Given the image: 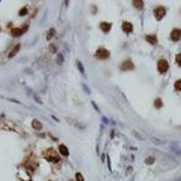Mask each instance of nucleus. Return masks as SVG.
Instances as JSON below:
<instances>
[{
    "instance_id": "obj_19",
    "label": "nucleus",
    "mask_w": 181,
    "mask_h": 181,
    "mask_svg": "<svg viewBox=\"0 0 181 181\" xmlns=\"http://www.w3.org/2000/svg\"><path fill=\"white\" fill-rule=\"evenodd\" d=\"M175 89L177 90H181V80H178L175 83Z\"/></svg>"
},
{
    "instance_id": "obj_6",
    "label": "nucleus",
    "mask_w": 181,
    "mask_h": 181,
    "mask_svg": "<svg viewBox=\"0 0 181 181\" xmlns=\"http://www.w3.org/2000/svg\"><path fill=\"white\" fill-rule=\"evenodd\" d=\"M170 37L173 41H179L181 39V29H174L171 32Z\"/></svg>"
},
{
    "instance_id": "obj_16",
    "label": "nucleus",
    "mask_w": 181,
    "mask_h": 181,
    "mask_svg": "<svg viewBox=\"0 0 181 181\" xmlns=\"http://www.w3.org/2000/svg\"><path fill=\"white\" fill-rule=\"evenodd\" d=\"M55 35V30L54 29V28H51L49 31H48L47 33V36H46V38H47V40L49 41V40H51L54 36Z\"/></svg>"
},
{
    "instance_id": "obj_14",
    "label": "nucleus",
    "mask_w": 181,
    "mask_h": 181,
    "mask_svg": "<svg viewBox=\"0 0 181 181\" xmlns=\"http://www.w3.org/2000/svg\"><path fill=\"white\" fill-rule=\"evenodd\" d=\"M132 5L137 9H142L144 6V2L141 0H134V1H132Z\"/></svg>"
},
{
    "instance_id": "obj_29",
    "label": "nucleus",
    "mask_w": 181,
    "mask_h": 181,
    "mask_svg": "<svg viewBox=\"0 0 181 181\" xmlns=\"http://www.w3.org/2000/svg\"><path fill=\"white\" fill-rule=\"evenodd\" d=\"M108 162L110 163V158H109V157H108ZM109 169H110V164H109Z\"/></svg>"
},
{
    "instance_id": "obj_12",
    "label": "nucleus",
    "mask_w": 181,
    "mask_h": 181,
    "mask_svg": "<svg viewBox=\"0 0 181 181\" xmlns=\"http://www.w3.org/2000/svg\"><path fill=\"white\" fill-rule=\"evenodd\" d=\"M100 26H101V29H102L103 32L108 33V32L110 30V28H111V24L107 23V22H103V23H101Z\"/></svg>"
},
{
    "instance_id": "obj_17",
    "label": "nucleus",
    "mask_w": 181,
    "mask_h": 181,
    "mask_svg": "<svg viewBox=\"0 0 181 181\" xmlns=\"http://www.w3.org/2000/svg\"><path fill=\"white\" fill-rule=\"evenodd\" d=\"M154 104H155V106L157 107V108H160V107H162V105H163V103H162L161 99L157 98V99L155 100Z\"/></svg>"
},
{
    "instance_id": "obj_1",
    "label": "nucleus",
    "mask_w": 181,
    "mask_h": 181,
    "mask_svg": "<svg viewBox=\"0 0 181 181\" xmlns=\"http://www.w3.org/2000/svg\"><path fill=\"white\" fill-rule=\"evenodd\" d=\"M44 157L47 159L48 161H52V162L59 161V157H58V155L56 154V152H55L53 149H49V150H46Z\"/></svg>"
},
{
    "instance_id": "obj_28",
    "label": "nucleus",
    "mask_w": 181,
    "mask_h": 181,
    "mask_svg": "<svg viewBox=\"0 0 181 181\" xmlns=\"http://www.w3.org/2000/svg\"><path fill=\"white\" fill-rule=\"evenodd\" d=\"M103 121H104V122H105V123H106V124H107V123H108V122H109V121H107V119L105 118V117H103Z\"/></svg>"
},
{
    "instance_id": "obj_11",
    "label": "nucleus",
    "mask_w": 181,
    "mask_h": 181,
    "mask_svg": "<svg viewBox=\"0 0 181 181\" xmlns=\"http://www.w3.org/2000/svg\"><path fill=\"white\" fill-rule=\"evenodd\" d=\"M32 127L36 130H41L43 129V124L38 120H34L32 121Z\"/></svg>"
},
{
    "instance_id": "obj_13",
    "label": "nucleus",
    "mask_w": 181,
    "mask_h": 181,
    "mask_svg": "<svg viewBox=\"0 0 181 181\" xmlns=\"http://www.w3.org/2000/svg\"><path fill=\"white\" fill-rule=\"evenodd\" d=\"M59 151H60V153L62 154L63 156H64V157L69 156V150H68V149H67L66 146L60 145L59 146Z\"/></svg>"
},
{
    "instance_id": "obj_8",
    "label": "nucleus",
    "mask_w": 181,
    "mask_h": 181,
    "mask_svg": "<svg viewBox=\"0 0 181 181\" xmlns=\"http://www.w3.org/2000/svg\"><path fill=\"white\" fill-rule=\"evenodd\" d=\"M122 30L125 32V33H131L133 30V25L130 22H123L121 25Z\"/></svg>"
},
{
    "instance_id": "obj_18",
    "label": "nucleus",
    "mask_w": 181,
    "mask_h": 181,
    "mask_svg": "<svg viewBox=\"0 0 181 181\" xmlns=\"http://www.w3.org/2000/svg\"><path fill=\"white\" fill-rule=\"evenodd\" d=\"M77 66H78V68H79V71L81 72L83 74H84V68H83V63L78 61V62H77Z\"/></svg>"
},
{
    "instance_id": "obj_5",
    "label": "nucleus",
    "mask_w": 181,
    "mask_h": 181,
    "mask_svg": "<svg viewBox=\"0 0 181 181\" xmlns=\"http://www.w3.org/2000/svg\"><path fill=\"white\" fill-rule=\"evenodd\" d=\"M134 64L130 60H127L124 61L121 65V69L122 71H130V70H133L134 69Z\"/></svg>"
},
{
    "instance_id": "obj_9",
    "label": "nucleus",
    "mask_w": 181,
    "mask_h": 181,
    "mask_svg": "<svg viewBox=\"0 0 181 181\" xmlns=\"http://www.w3.org/2000/svg\"><path fill=\"white\" fill-rule=\"evenodd\" d=\"M66 121L69 122L71 125H72V126L76 127V128H79V129H83V125H82V124H81V123H80L77 120H75V119L66 118Z\"/></svg>"
},
{
    "instance_id": "obj_7",
    "label": "nucleus",
    "mask_w": 181,
    "mask_h": 181,
    "mask_svg": "<svg viewBox=\"0 0 181 181\" xmlns=\"http://www.w3.org/2000/svg\"><path fill=\"white\" fill-rule=\"evenodd\" d=\"M28 26L27 25H25V27L23 28V29H20V28H13L12 31H11V33H12V36H14V37H18V36H20L24 32H25L26 30H27Z\"/></svg>"
},
{
    "instance_id": "obj_25",
    "label": "nucleus",
    "mask_w": 181,
    "mask_h": 181,
    "mask_svg": "<svg viewBox=\"0 0 181 181\" xmlns=\"http://www.w3.org/2000/svg\"><path fill=\"white\" fill-rule=\"evenodd\" d=\"M49 49H50V52H51V53H55V52L57 51V48L55 47L54 44H51Z\"/></svg>"
},
{
    "instance_id": "obj_26",
    "label": "nucleus",
    "mask_w": 181,
    "mask_h": 181,
    "mask_svg": "<svg viewBox=\"0 0 181 181\" xmlns=\"http://www.w3.org/2000/svg\"><path fill=\"white\" fill-rule=\"evenodd\" d=\"M91 104L93 105V107H94V109H95V110H97V111H98L99 113H100V112H101V110H100V109H99V108H98V106H97V105L95 104V103H94V102H91Z\"/></svg>"
},
{
    "instance_id": "obj_20",
    "label": "nucleus",
    "mask_w": 181,
    "mask_h": 181,
    "mask_svg": "<svg viewBox=\"0 0 181 181\" xmlns=\"http://www.w3.org/2000/svg\"><path fill=\"white\" fill-rule=\"evenodd\" d=\"M63 61H64V59H63V54H59L57 55V63H59V64H62L63 63Z\"/></svg>"
},
{
    "instance_id": "obj_24",
    "label": "nucleus",
    "mask_w": 181,
    "mask_h": 181,
    "mask_svg": "<svg viewBox=\"0 0 181 181\" xmlns=\"http://www.w3.org/2000/svg\"><path fill=\"white\" fill-rule=\"evenodd\" d=\"M26 14H27V9L25 7H24V8H22L21 11L19 12V16H25Z\"/></svg>"
},
{
    "instance_id": "obj_30",
    "label": "nucleus",
    "mask_w": 181,
    "mask_h": 181,
    "mask_svg": "<svg viewBox=\"0 0 181 181\" xmlns=\"http://www.w3.org/2000/svg\"><path fill=\"white\" fill-rule=\"evenodd\" d=\"M70 181H73V180H70Z\"/></svg>"
},
{
    "instance_id": "obj_4",
    "label": "nucleus",
    "mask_w": 181,
    "mask_h": 181,
    "mask_svg": "<svg viewBox=\"0 0 181 181\" xmlns=\"http://www.w3.org/2000/svg\"><path fill=\"white\" fill-rule=\"evenodd\" d=\"M157 69H158V72H161V73H164L168 71L169 69V63L166 60L162 59L158 61V63H157Z\"/></svg>"
},
{
    "instance_id": "obj_10",
    "label": "nucleus",
    "mask_w": 181,
    "mask_h": 181,
    "mask_svg": "<svg viewBox=\"0 0 181 181\" xmlns=\"http://www.w3.org/2000/svg\"><path fill=\"white\" fill-rule=\"evenodd\" d=\"M145 39L147 40V42H149L151 44H156L157 43V38L155 35H148L146 36Z\"/></svg>"
},
{
    "instance_id": "obj_27",
    "label": "nucleus",
    "mask_w": 181,
    "mask_h": 181,
    "mask_svg": "<svg viewBox=\"0 0 181 181\" xmlns=\"http://www.w3.org/2000/svg\"><path fill=\"white\" fill-rule=\"evenodd\" d=\"M83 86L84 87V88H85V90H86V92H87V93H90V90H89V89H87L86 85H85L84 83H83Z\"/></svg>"
},
{
    "instance_id": "obj_3",
    "label": "nucleus",
    "mask_w": 181,
    "mask_h": 181,
    "mask_svg": "<svg viewBox=\"0 0 181 181\" xmlns=\"http://www.w3.org/2000/svg\"><path fill=\"white\" fill-rule=\"evenodd\" d=\"M154 15L157 20H161L166 15V9L163 6H157L154 10Z\"/></svg>"
},
{
    "instance_id": "obj_23",
    "label": "nucleus",
    "mask_w": 181,
    "mask_h": 181,
    "mask_svg": "<svg viewBox=\"0 0 181 181\" xmlns=\"http://www.w3.org/2000/svg\"><path fill=\"white\" fill-rule=\"evenodd\" d=\"M176 62L179 66H181V54H178L176 56Z\"/></svg>"
},
{
    "instance_id": "obj_22",
    "label": "nucleus",
    "mask_w": 181,
    "mask_h": 181,
    "mask_svg": "<svg viewBox=\"0 0 181 181\" xmlns=\"http://www.w3.org/2000/svg\"><path fill=\"white\" fill-rule=\"evenodd\" d=\"M154 161H155V158L152 157H149L145 160L146 164H152V163H154Z\"/></svg>"
},
{
    "instance_id": "obj_15",
    "label": "nucleus",
    "mask_w": 181,
    "mask_h": 181,
    "mask_svg": "<svg viewBox=\"0 0 181 181\" xmlns=\"http://www.w3.org/2000/svg\"><path fill=\"white\" fill-rule=\"evenodd\" d=\"M20 50V44H16L15 47L13 48V50L11 52H10V54H9V55H8V57L9 58H12V57H14L15 55L18 53V51Z\"/></svg>"
},
{
    "instance_id": "obj_2",
    "label": "nucleus",
    "mask_w": 181,
    "mask_h": 181,
    "mask_svg": "<svg viewBox=\"0 0 181 181\" xmlns=\"http://www.w3.org/2000/svg\"><path fill=\"white\" fill-rule=\"evenodd\" d=\"M96 57L98 58V59H102V60H104V59H107L108 57H109V55H110V52L108 51L107 49H105V48H100L98 51L96 52Z\"/></svg>"
},
{
    "instance_id": "obj_21",
    "label": "nucleus",
    "mask_w": 181,
    "mask_h": 181,
    "mask_svg": "<svg viewBox=\"0 0 181 181\" xmlns=\"http://www.w3.org/2000/svg\"><path fill=\"white\" fill-rule=\"evenodd\" d=\"M75 177H76V180H77V181H84L83 176L81 173H76Z\"/></svg>"
}]
</instances>
